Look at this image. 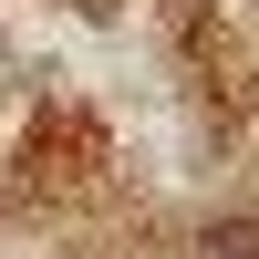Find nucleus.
Segmentation results:
<instances>
[{"instance_id":"nucleus-1","label":"nucleus","mask_w":259,"mask_h":259,"mask_svg":"<svg viewBox=\"0 0 259 259\" xmlns=\"http://www.w3.org/2000/svg\"><path fill=\"white\" fill-rule=\"evenodd\" d=\"M197 259H259V218H218L197 239Z\"/></svg>"}]
</instances>
